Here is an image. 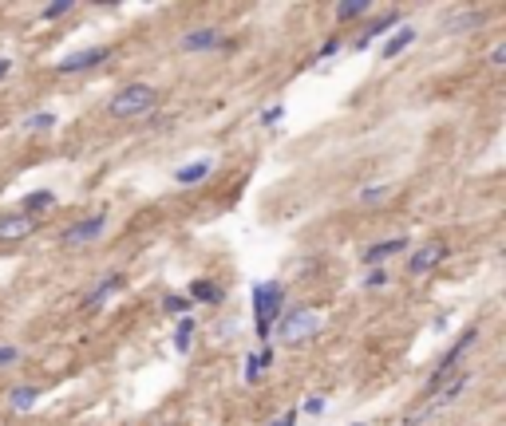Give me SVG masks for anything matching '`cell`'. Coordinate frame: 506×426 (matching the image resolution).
<instances>
[{
  "instance_id": "obj_18",
  "label": "cell",
  "mask_w": 506,
  "mask_h": 426,
  "mask_svg": "<svg viewBox=\"0 0 506 426\" xmlns=\"http://www.w3.org/2000/svg\"><path fill=\"white\" fill-rule=\"evenodd\" d=\"M52 202H56V197L48 194V189H44V194H28V197H24V209H28V213H32V217H36V213H40V209H48V205H52Z\"/></svg>"
},
{
  "instance_id": "obj_16",
  "label": "cell",
  "mask_w": 506,
  "mask_h": 426,
  "mask_svg": "<svg viewBox=\"0 0 506 426\" xmlns=\"http://www.w3.org/2000/svg\"><path fill=\"white\" fill-rule=\"evenodd\" d=\"M36 399H40V395H36V387H16V391L9 395V402H12L16 410H28Z\"/></svg>"
},
{
  "instance_id": "obj_29",
  "label": "cell",
  "mask_w": 506,
  "mask_h": 426,
  "mask_svg": "<svg viewBox=\"0 0 506 426\" xmlns=\"http://www.w3.org/2000/svg\"><path fill=\"white\" fill-rule=\"evenodd\" d=\"M305 410H313V415H320V410H325V399H317V395H313V399H305Z\"/></svg>"
},
{
  "instance_id": "obj_13",
  "label": "cell",
  "mask_w": 506,
  "mask_h": 426,
  "mask_svg": "<svg viewBox=\"0 0 506 426\" xmlns=\"http://www.w3.org/2000/svg\"><path fill=\"white\" fill-rule=\"evenodd\" d=\"M210 174V162H194V166H182L178 174H174V178L182 182V186H190V182H202Z\"/></svg>"
},
{
  "instance_id": "obj_30",
  "label": "cell",
  "mask_w": 506,
  "mask_h": 426,
  "mask_svg": "<svg viewBox=\"0 0 506 426\" xmlns=\"http://www.w3.org/2000/svg\"><path fill=\"white\" fill-rule=\"evenodd\" d=\"M293 422H297V415H293V410H289V415H281V418H273V422H269V426H293Z\"/></svg>"
},
{
  "instance_id": "obj_21",
  "label": "cell",
  "mask_w": 506,
  "mask_h": 426,
  "mask_svg": "<svg viewBox=\"0 0 506 426\" xmlns=\"http://www.w3.org/2000/svg\"><path fill=\"white\" fill-rule=\"evenodd\" d=\"M194 296H198V300H218V289H214L210 281H198V284H194Z\"/></svg>"
},
{
  "instance_id": "obj_28",
  "label": "cell",
  "mask_w": 506,
  "mask_h": 426,
  "mask_svg": "<svg viewBox=\"0 0 506 426\" xmlns=\"http://www.w3.org/2000/svg\"><path fill=\"white\" fill-rule=\"evenodd\" d=\"M380 284H388V273L380 269V273H368V289H380Z\"/></svg>"
},
{
  "instance_id": "obj_24",
  "label": "cell",
  "mask_w": 506,
  "mask_h": 426,
  "mask_svg": "<svg viewBox=\"0 0 506 426\" xmlns=\"http://www.w3.org/2000/svg\"><path fill=\"white\" fill-rule=\"evenodd\" d=\"M68 9H71V0H56V4H48V9H44V16H64Z\"/></svg>"
},
{
  "instance_id": "obj_2",
  "label": "cell",
  "mask_w": 506,
  "mask_h": 426,
  "mask_svg": "<svg viewBox=\"0 0 506 426\" xmlns=\"http://www.w3.org/2000/svg\"><path fill=\"white\" fill-rule=\"evenodd\" d=\"M320 332V316L313 308H297V312H285L281 324H277V340L281 343H300L309 336Z\"/></svg>"
},
{
  "instance_id": "obj_27",
  "label": "cell",
  "mask_w": 506,
  "mask_h": 426,
  "mask_svg": "<svg viewBox=\"0 0 506 426\" xmlns=\"http://www.w3.org/2000/svg\"><path fill=\"white\" fill-rule=\"evenodd\" d=\"M281 115H285V107H269V111L261 115V123H265V127H273V123L281 119Z\"/></svg>"
},
{
  "instance_id": "obj_7",
  "label": "cell",
  "mask_w": 506,
  "mask_h": 426,
  "mask_svg": "<svg viewBox=\"0 0 506 426\" xmlns=\"http://www.w3.org/2000/svg\"><path fill=\"white\" fill-rule=\"evenodd\" d=\"M443 256H447L443 245H423V249H415L412 261H408V273H431V269H435Z\"/></svg>"
},
{
  "instance_id": "obj_23",
  "label": "cell",
  "mask_w": 506,
  "mask_h": 426,
  "mask_svg": "<svg viewBox=\"0 0 506 426\" xmlns=\"http://www.w3.org/2000/svg\"><path fill=\"white\" fill-rule=\"evenodd\" d=\"M475 20H479L475 12H463L459 20H451V32H467V24H475Z\"/></svg>"
},
{
  "instance_id": "obj_22",
  "label": "cell",
  "mask_w": 506,
  "mask_h": 426,
  "mask_svg": "<svg viewBox=\"0 0 506 426\" xmlns=\"http://www.w3.org/2000/svg\"><path fill=\"white\" fill-rule=\"evenodd\" d=\"M163 308H166V312H186L190 300H182V296H166V300H163Z\"/></svg>"
},
{
  "instance_id": "obj_14",
  "label": "cell",
  "mask_w": 506,
  "mask_h": 426,
  "mask_svg": "<svg viewBox=\"0 0 506 426\" xmlns=\"http://www.w3.org/2000/svg\"><path fill=\"white\" fill-rule=\"evenodd\" d=\"M388 197H392V186H388V182H380V186H364V189H360V202H364V205L388 202Z\"/></svg>"
},
{
  "instance_id": "obj_31",
  "label": "cell",
  "mask_w": 506,
  "mask_h": 426,
  "mask_svg": "<svg viewBox=\"0 0 506 426\" xmlns=\"http://www.w3.org/2000/svg\"><path fill=\"white\" fill-rule=\"evenodd\" d=\"M4 71H9V60H0V76H4Z\"/></svg>"
},
{
  "instance_id": "obj_5",
  "label": "cell",
  "mask_w": 506,
  "mask_h": 426,
  "mask_svg": "<svg viewBox=\"0 0 506 426\" xmlns=\"http://www.w3.org/2000/svg\"><path fill=\"white\" fill-rule=\"evenodd\" d=\"M36 229L32 213H0V241H24Z\"/></svg>"
},
{
  "instance_id": "obj_4",
  "label": "cell",
  "mask_w": 506,
  "mask_h": 426,
  "mask_svg": "<svg viewBox=\"0 0 506 426\" xmlns=\"http://www.w3.org/2000/svg\"><path fill=\"white\" fill-rule=\"evenodd\" d=\"M103 229H107V217H103V213H95V217H84V222L68 225L60 241H64V249H79V245H91Z\"/></svg>"
},
{
  "instance_id": "obj_10",
  "label": "cell",
  "mask_w": 506,
  "mask_h": 426,
  "mask_svg": "<svg viewBox=\"0 0 506 426\" xmlns=\"http://www.w3.org/2000/svg\"><path fill=\"white\" fill-rule=\"evenodd\" d=\"M400 249H408V241H403V237H395V241H380V245H372L368 253H364V261H368V264H380V261H388V256H395Z\"/></svg>"
},
{
  "instance_id": "obj_25",
  "label": "cell",
  "mask_w": 506,
  "mask_h": 426,
  "mask_svg": "<svg viewBox=\"0 0 506 426\" xmlns=\"http://www.w3.org/2000/svg\"><path fill=\"white\" fill-rule=\"evenodd\" d=\"M490 63H495V68L506 63V43H495V48H490Z\"/></svg>"
},
{
  "instance_id": "obj_15",
  "label": "cell",
  "mask_w": 506,
  "mask_h": 426,
  "mask_svg": "<svg viewBox=\"0 0 506 426\" xmlns=\"http://www.w3.org/2000/svg\"><path fill=\"white\" fill-rule=\"evenodd\" d=\"M190 340H194V320H186V316H182V320H178V332H174V348H178V351H190Z\"/></svg>"
},
{
  "instance_id": "obj_32",
  "label": "cell",
  "mask_w": 506,
  "mask_h": 426,
  "mask_svg": "<svg viewBox=\"0 0 506 426\" xmlns=\"http://www.w3.org/2000/svg\"><path fill=\"white\" fill-rule=\"evenodd\" d=\"M356 426H364V422H356Z\"/></svg>"
},
{
  "instance_id": "obj_12",
  "label": "cell",
  "mask_w": 506,
  "mask_h": 426,
  "mask_svg": "<svg viewBox=\"0 0 506 426\" xmlns=\"http://www.w3.org/2000/svg\"><path fill=\"white\" fill-rule=\"evenodd\" d=\"M412 40H415V28H400V32H395L392 40L384 43V51H380V56H384V60H395V56H400V51L408 48Z\"/></svg>"
},
{
  "instance_id": "obj_26",
  "label": "cell",
  "mask_w": 506,
  "mask_h": 426,
  "mask_svg": "<svg viewBox=\"0 0 506 426\" xmlns=\"http://www.w3.org/2000/svg\"><path fill=\"white\" fill-rule=\"evenodd\" d=\"M16 359H20V351H16V348H0V367L16 363Z\"/></svg>"
},
{
  "instance_id": "obj_20",
  "label": "cell",
  "mask_w": 506,
  "mask_h": 426,
  "mask_svg": "<svg viewBox=\"0 0 506 426\" xmlns=\"http://www.w3.org/2000/svg\"><path fill=\"white\" fill-rule=\"evenodd\" d=\"M28 127H32V130H52V127H56V115H48V111H44V115H32V119H28Z\"/></svg>"
},
{
  "instance_id": "obj_17",
  "label": "cell",
  "mask_w": 506,
  "mask_h": 426,
  "mask_svg": "<svg viewBox=\"0 0 506 426\" xmlns=\"http://www.w3.org/2000/svg\"><path fill=\"white\" fill-rule=\"evenodd\" d=\"M364 12H368V0H344V4H336V16L340 20H352V16H364Z\"/></svg>"
},
{
  "instance_id": "obj_11",
  "label": "cell",
  "mask_w": 506,
  "mask_h": 426,
  "mask_svg": "<svg viewBox=\"0 0 506 426\" xmlns=\"http://www.w3.org/2000/svg\"><path fill=\"white\" fill-rule=\"evenodd\" d=\"M119 289H123V276H119V273H111V276H107L103 284H99V289L91 292V296L84 300V304H87V308H99V304H103L107 296H115V292H119Z\"/></svg>"
},
{
  "instance_id": "obj_3",
  "label": "cell",
  "mask_w": 506,
  "mask_h": 426,
  "mask_svg": "<svg viewBox=\"0 0 506 426\" xmlns=\"http://www.w3.org/2000/svg\"><path fill=\"white\" fill-rule=\"evenodd\" d=\"M281 300H285V292H281V284H277V281H265V284L253 289V312H258V332L261 336H269L273 320L281 316Z\"/></svg>"
},
{
  "instance_id": "obj_6",
  "label": "cell",
  "mask_w": 506,
  "mask_h": 426,
  "mask_svg": "<svg viewBox=\"0 0 506 426\" xmlns=\"http://www.w3.org/2000/svg\"><path fill=\"white\" fill-rule=\"evenodd\" d=\"M103 60H107V48H84V51H76V56H68V60H60V71L71 76V71H87Z\"/></svg>"
},
{
  "instance_id": "obj_9",
  "label": "cell",
  "mask_w": 506,
  "mask_h": 426,
  "mask_svg": "<svg viewBox=\"0 0 506 426\" xmlns=\"http://www.w3.org/2000/svg\"><path fill=\"white\" fill-rule=\"evenodd\" d=\"M475 340H479V332H475V328H471V332H463V336H459V343H455V348H451V351H447V355H443V363H439V379H447V371H451V363H455V359H459V355H463V351L471 348Z\"/></svg>"
},
{
  "instance_id": "obj_19",
  "label": "cell",
  "mask_w": 506,
  "mask_h": 426,
  "mask_svg": "<svg viewBox=\"0 0 506 426\" xmlns=\"http://www.w3.org/2000/svg\"><path fill=\"white\" fill-rule=\"evenodd\" d=\"M265 363H269V351H265V355H249V359H246V379H258Z\"/></svg>"
},
{
  "instance_id": "obj_1",
  "label": "cell",
  "mask_w": 506,
  "mask_h": 426,
  "mask_svg": "<svg viewBox=\"0 0 506 426\" xmlns=\"http://www.w3.org/2000/svg\"><path fill=\"white\" fill-rule=\"evenodd\" d=\"M155 99H158V91L151 83H131V87H123V91L115 95L107 111H111L115 119H138V115H146L151 107H155Z\"/></svg>"
},
{
  "instance_id": "obj_8",
  "label": "cell",
  "mask_w": 506,
  "mask_h": 426,
  "mask_svg": "<svg viewBox=\"0 0 506 426\" xmlns=\"http://www.w3.org/2000/svg\"><path fill=\"white\" fill-rule=\"evenodd\" d=\"M218 40H222L218 28H194V32L182 36V48L186 51H206V48H218Z\"/></svg>"
}]
</instances>
